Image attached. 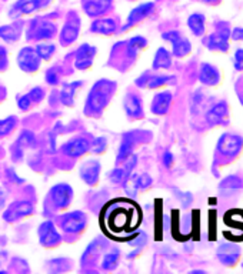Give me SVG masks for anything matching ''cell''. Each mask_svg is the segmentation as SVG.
<instances>
[{"instance_id": "obj_24", "label": "cell", "mask_w": 243, "mask_h": 274, "mask_svg": "<svg viewBox=\"0 0 243 274\" xmlns=\"http://www.w3.org/2000/svg\"><path fill=\"white\" fill-rule=\"evenodd\" d=\"M153 70H169L172 69V51L166 48H159L156 50L155 59H153Z\"/></svg>"}, {"instance_id": "obj_8", "label": "cell", "mask_w": 243, "mask_h": 274, "mask_svg": "<svg viewBox=\"0 0 243 274\" xmlns=\"http://www.w3.org/2000/svg\"><path fill=\"white\" fill-rule=\"evenodd\" d=\"M197 79L205 87H217L222 83V72L216 65L203 62L199 67Z\"/></svg>"}, {"instance_id": "obj_44", "label": "cell", "mask_w": 243, "mask_h": 274, "mask_svg": "<svg viewBox=\"0 0 243 274\" xmlns=\"http://www.w3.org/2000/svg\"><path fill=\"white\" fill-rule=\"evenodd\" d=\"M235 93H236V97H238L241 106H243V73L235 81Z\"/></svg>"}, {"instance_id": "obj_41", "label": "cell", "mask_w": 243, "mask_h": 274, "mask_svg": "<svg viewBox=\"0 0 243 274\" xmlns=\"http://www.w3.org/2000/svg\"><path fill=\"white\" fill-rule=\"evenodd\" d=\"M175 192V196L178 197V200H180V203L185 206V207H188V206H190L192 204V201H193V196H192V193H183V192H180V190H178V189H175L173 190Z\"/></svg>"}, {"instance_id": "obj_33", "label": "cell", "mask_w": 243, "mask_h": 274, "mask_svg": "<svg viewBox=\"0 0 243 274\" xmlns=\"http://www.w3.org/2000/svg\"><path fill=\"white\" fill-rule=\"evenodd\" d=\"M36 53L39 54V57L40 59H43V60H49L52 56H53V53H54V45H52V43H40V45H37L36 46Z\"/></svg>"}, {"instance_id": "obj_26", "label": "cell", "mask_w": 243, "mask_h": 274, "mask_svg": "<svg viewBox=\"0 0 243 274\" xmlns=\"http://www.w3.org/2000/svg\"><path fill=\"white\" fill-rule=\"evenodd\" d=\"M176 81L175 76L170 75H155L152 76L150 73H147V79H146L145 87L147 89H162L169 84H173Z\"/></svg>"}, {"instance_id": "obj_37", "label": "cell", "mask_w": 243, "mask_h": 274, "mask_svg": "<svg viewBox=\"0 0 243 274\" xmlns=\"http://www.w3.org/2000/svg\"><path fill=\"white\" fill-rule=\"evenodd\" d=\"M232 63H233L235 72L243 73V48H238L235 50L233 57H232Z\"/></svg>"}, {"instance_id": "obj_6", "label": "cell", "mask_w": 243, "mask_h": 274, "mask_svg": "<svg viewBox=\"0 0 243 274\" xmlns=\"http://www.w3.org/2000/svg\"><path fill=\"white\" fill-rule=\"evenodd\" d=\"M217 193L223 200H233L239 197L243 193V173H232L220 178Z\"/></svg>"}, {"instance_id": "obj_27", "label": "cell", "mask_w": 243, "mask_h": 274, "mask_svg": "<svg viewBox=\"0 0 243 274\" xmlns=\"http://www.w3.org/2000/svg\"><path fill=\"white\" fill-rule=\"evenodd\" d=\"M135 145H136V133H129V134H126L123 137L120 149H119V153H117V161L119 163L129 159L133 149H135Z\"/></svg>"}, {"instance_id": "obj_17", "label": "cell", "mask_w": 243, "mask_h": 274, "mask_svg": "<svg viewBox=\"0 0 243 274\" xmlns=\"http://www.w3.org/2000/svg\"><path fill=\"white\" fill-rule=\"evenodd\" d=\"M79 30H81V23H79V17L73 16L70 17L66 25L62 29V33H60V43L62 45H72L78 36H79Z\"/></svg>"}, {"instance_id": "obj_52", "label": "cell", "mask_w": 243, "mask_h": 274, "mask_svg": "<svg viewBox=\"0 0 243 274\" xmlns=\"http://www.w3.org/2000/svg\"><path fill=\"white\" fill-rule=\"evenodd\" d=\"M4 260H6V253H4V251H0V266L3 264Z\"/></svg>"}, {"instance_id": "obj_4", "label": "cell", "mask_w": 243, "mask_h": 274, "mask_svg": "<svg viewBox=\"0 0 243 274\" xmlns=\"http://www.w3.org/2000/svg\"><path fill=\"white\" fill-rule=\"evenodd\" d=\"M203 117L206 125L212 129L227 127L230 125V107L227 100H217L212 103L203 114Z\"/></svg>"}, {"instance_id": "obj_22", "label": "cell", "mask_w": 243, "mask_h": 274, "mask_svg": "<svg viewBox=\"0 0 243 274\" xmlns=\"http://www.w3.org/2000/svg\"><path fill=\"white\" fill-rule=\"evenodd\" d=\"M112 6V0H87L83 4V9L87 16L97 17L106 13Z\"/></svg>"}, {"instance_id": "obj_21", "label": "cell", "mask_w": 243, "mask_h": 274, "mask_svg": "<svg viewBox=\"0 0 243 274\" xmlns=\"http://www.w3.org/2000/svg\"><path fill=\"white\" fill-rule=\"evenodd\" d=\"M206 26H208L206 16L200 12L192 13L188 17V27L196 37H203L206 34Z\"/></svg>"}, {"instance_id": "obj_34", "label": "cell", "mask_w": 243, "mask_h": 274, "mask_svg": "<svg viewBox=\"0 0 243 274\" xmlns=\"http://www.w3.org/2000/svg\"><path fill=\"white\" fill-rule=\"evenodd\" d=\"M117 260H119V253L117 251H110L108 254H105L103 261H102V267L105 270H113L117 266Z\"/></svg>"}, {"instance_id": "obj_39", "label": "cell", "mask_w": 243, "mask_h": 274, "mask_svg": "<svg viewBox=\"0 0 243 274\" xmlns=\"http://www.w3.org/2000/svg\"><path fill=\"white\" fill-rule=\"evenodd\" d=\"M109 178H110V181L114 183V184L125 183V180H126L125 169H114V170H112L110 174H109Z\"/></svg>"}, {"instance_id": "obj_40", "label": "cell", "mask_w": 243, "mask_h": 274, "mask_svg": "<svg viewBox=\"0 0 243 274\" xmlns=\"http://www.w3.org/2000/svg\"><path fill=\"white\" fill-rule=\"evenodd\" d=\"M137 189L139 190H146L152 186V177L147 174V173H142V174H137Z\"/></svg>"}, {"instance_id": "obj_20", "label": "cell", "mask_w": 243, "mask_h": 274, "mask_svg": "<svg viewBox=\"0 0 243 274\" xmlns=\"http://www.w3.org/2000/svg\"><path fill=\"white\" fill-rule=\"evenodd\" d=\"M81 177L90 186L96 184L99 180V172H100V164L97 160H86L81 163Z\"/></svg>"}, {"instance_id": "obj_1", "label": "cell", "mask_w": 243, "mask_h": 274, "mask_svg": "<svg viewBox=\"0 0 243 274\" xmlns=\"http://www.w3.org/2000/svg\"><path fill=\"white\" fill-rule=\"evenodd\" d=\"M243 154V136L235 131H225L216 142L212 161V174L220 177L222 169L232 166Z\"/></svg>"}, {"instance_id": "obj_18", "label": "cell", "mask_w": 243, "mask_h": 274, "mask_svg": "<svg viewBox=\"0 0 243 274\" xmlns=\"http://www.w3.org/2000/svg\"><path fill=\"white\" fill-rule=\"evenodd\" d=\"M33 206L29 201H16L13 204L9 206V209L4 213V220L6 222H15L22 217H26L29 214H32Z\"/></svg>"}, {"instance_id": "obj_13", "label": "cell", "mask_w": 243, "mask_h": 274, "mask_svg": "<svg viewBox=\"0 0 243 274\" xmlns=\"http://www.w3.org/2000/svg\"><path fill=\"white\" fill-rule=\"evenodd\" d=\"M62 227H63V230L67 231V233L78 234V233H81V230L86 227V217H84V214L81 213V211L69 213V214L63 216Z\"/></svg>"}, {"instance_id": "obj_50", "label": "cell", "mask_w": 243, "mask_h": 274, "mask_svg": "<svg viewBox=\"0 0 243 274\" xmlns=\"http://www.w3.org/2000/svg\"><path fill=\"white\" fill-rule=\"evenodd\" d=\"M197 1H200V3H203V4H208V6H216V4H219L222 0H197Z\"/></svg>"}, {"instance_id": "obj_7", "label": "cell", "mask_w": 243, "mask_h": 274, "mask_svg": "<svg viewBox=\"0 0 243 274\" xmlns=\"http://www.w3.org/2000/svg\"><path fill=\"white\" fill-rule=\"evenodd\" d=\"M162 39L164 42H169L172 45V56L183 59L190 54L192 51V43L190 40L179 30H169L162 34Z\"/></svg>"}, {"instance_id": "obj_23", "label": "cell", "mask_w": 243, "mask_h": 274, "mask_svg": "<svg viewBox=\"0 0 243 274\" xmlns=\"http://www.w3.org/2000/svg\"><path fill=\"white\" fill-rule=\"evenodd\" d=\"M123 107L125 112L129 114L130 117H142L143 116V107H142V100L140 97L135 93H129L126 95L125 100H123Z\"/></svg>"}, {"instance_id": "obj_19", "label": "cell", "mask_w": 243, "mask_h": 274, "mask_svg": "<svg viewBox=\"0 0 243 274\" xmlns=\"http://www.w3.org/2000/svg\"><path fill=\"white\" fill-rule=\"evenodd\" d=\"M89 147H90V145L84 137H76V139H72L66 145H63L62 150H63L66 156L81 157V154H84L89 150Z\"/></svg>"}, {"instance_id": "obj_5", "label": "cell", "mask_w": 243, "mask_h": 274, "mask_svg": "<svg viewBox=\"0 0 243 274\" xmlns=\"http://www.w3.org/2000/svg\"><path fill=\"white\" fill-rule=\"evenodd\" d=\"M242 247L233 242H222L216 247L217 261L227 269L236 267L242 260Z\"/></svg>"}, {"instance_id": "obj_45", "label": "cell", "mask_w": 243, "mask_h": 274, "mask_svg": "<svg viewBox=\"0 0 243 274\" xmlns=\"http://www.w3.org/2000/svg\"><path fill=\"white\" fill-rule=\"evenodd\" d=\"M230 42L243 43V26H236L230 30Z\"/></svg>"}, {"instance_id": "obj_43", "label": "cell", "mask_w": 243, "mask_h": 274, "mask_svg": "<svg viewBox=\"0 0 243 274\" xmlns=\"http://www.w3.org/2000/svg\"><path fill=\"white\" fill-rule=\"evenodd\" d=\"M27 96L32 100V103H39V101H42L43 97H45V90H43L42 87H34V89H32V90L29 92Z\"/></svg>"}, {"instance_id": "obj_11", "label": "cell", "mask_w": 243, "mask_h": 274, "mask_svg": "<svg viewBox=\"0 0 243 274\" xmlns=\"http://www.w3.org/2000/svg\"><path fill=\"white\" fill-rule=\"evenodd\" d=\"M172 101H173V93L170 90L159 92L158 95H155L153 100H152L150 110H152V113L156 114V116H164L170 110Z\"/></svg>"}, {"instance_id": "obj_35", "label": "cell", "mask_w": 243, "mask_h": 274, "mask_svg": "<svg viewBox=\"0 0 243 274\" xmlns=\"http://www.w3.org/2000/svg\"><path fill=\"white\" fill-rule=\"evenodd\" d=\"M15 126H16V117H13V116L0 120V137L9 134L12 130L15 129Z\"/></svg>"}, {"instance_id": "obj_2", "label": "cell", "mask_w": 243, "mask_h": 274, "mask_svg": "<svg viewBox=\"0 0 243 274\" xmlns=\"http://www.w3.org/2000/svg\"><path fill=\"white\" fill-rule=\"evenodd\" d=\"M230 25L226 20H216L213 30L203 36V45L212 53L225 54L230 50Z\"/></svg>"}, {"instance_id": "obj_3", "label": "cell", "mask_w": 243, "mask_h": 274, "mask_svg": "<svg viewBox=\"0 0 243 274\" xmlns=\"http://www.w3.org/2000/svg\"><path fill=\"white\" fill-rule=\"evenodd\" d=\"M116 87V84L109 80H99L92 87L89 97H87V109H90L92 112L99 113L102 112V109L108 104L109 99L112 96V92Z\"/></svg>"}, {"instance_id": "obj_25", "label": "cell", "mask_w": 243, "mask_h": 274, "mask_svg": "<svg viewBox=\"0 0 243 274\" xmlns=\"http://www.w3.org/2000/svg\"><path fill=\"white\" fill-rule=\"evenodd\" d=\"M33 39L36 40H48L54 37L56 34V26L50 22H39L34 27H33Z\"/></svg>"}, {"instance_id": "obj_9", "label": "cell", "mask_w": 243, "mask_h": 274, "mask_svg": "<svg viewBox=\"0 0 243 274\" xmlns=\"http://www.w3.org/2000/svg\"><path fill=\"white\" fill-rule=\"evenodd\" d=\"M17 63L23 72L32 73L36 72L40 66V57L33 48L22 49L17 54Z\"/></svg>"}, {"instance_id": "obj_53", "label": "cell", "mask_w": 243, "mask_h": 274, "mask_svg": "<svg viewBox=\"0 0 243 274\" xmlns=\"http://www.w3.org/2000/svg\"><path fill=\"white\" fill-rule=\"evenodd\" d=\"M241 266H242V269H243V256H242V260H241Z\"/></svg>"}, {"instance_id": "obj_15", "label": "cell", "mask_w": 243, "mask_h": 274, "mask_svg": "<svg viewBox=\"0 0 243 274\" xmlns=\"http://www.w3.org/2000/svg\"><path fill=\"white\" fill-rule=\"evenodd\" d=\"M153 12H155V3L147 1V3L139 4L137 7H135V9L130 12L129 17H128V22H126V25L123 26V30H126L130 26H133V25H136V23L145 20L146 17L150 16Z\"/></svg>"}, {"instance_id": "obj_30", "label": "cell", "mask_w": 243, "mask_h": 274, "mask_svg": "<svg viewBox=\"0 0 243 274\" xmlns=\"http://www.w3.org/2000/svg\"><path fill=\"white\" fill-rule=\"evenodd\" d=\"M81 81H73V83H66L60 92V100L66 106H72L73 100H75V95H76V89L81 87Z\"/></svg>"}, {"instance_id": "obj_12", "label": "cell", "mask_w": 243, "mask_h": 274, "mask_svg": "<svg viewBox=\"0 0 243 274\" xmlns=\"http://www.w3.org/2000/svg\"><path fill=\"white\" fill-rule=\"evenodd\" d=\"M212 103H213L212 96H209L203 89H197V90H194L192 99H190V112L193 116L205 114V112L208 110V107Z\"/></svg>"}, {"instance_id": "obj_51", "label": "cell", "mask_w": 243, "mask_h": 274, "mask_svg": "<svg viewBox=\"0 0 243 274\" xmlns=\"http://www.w3.org/2000/svg\"><path fill=\"white\" fill-rule=\"evenodd\" d=\"M3 206H4V193H3V190L0 189V210L3 209Z\"/></svg>"}, {"instance_id": "obj_16", "label": "cell", "mask_w": 243, "mask_h": 274, "mask_svg": "<svg viewBox=\"0 0 243 274\" xmlns=\"http://www.w3.org/2000/svg\"><path fill=\"white\" fill-rule=\"evenodd\" d=\"M39 239L40 243L46 247H53L60 243V234L56 230L54 224L52 222H45L39 227Z\"/></svg>"}, {"instance_id": "obj_28", "label": "cell", "mask_w": 243, "mask_h": 274, "mask_svg": "<svg viewBox=\"0 0 243 274\" xmlns=\"http://www.w3.org/2000/svg\"><path fill=\"white\" fill-rule=\"evenodd\" d=\"M22 29H23V25L20 22L1 26L0 27V39H3L7 43H13V42H16L17 39L20 37Z\"/></svg>"}, {"instance_id": "obj_10", "label": "cell", "mask_w": 243, "mask_h": 274, "mask_svg": "<svg viewBox=\"0 0 243 274\" xmlns=\"http://www.w3.org/2000/svg\"><path fill=\"white\" fill-rule=\"evenodd\" d=\"M50 197L54 203L56 207L59 209H65L70 204L72 201V197H73V190L69 184L66 183H60V184H56L52 190H50Z\"/></svg>"}, {"instance_id": "obj_32", "label": "cell", "mask_w": 243, "mask_h": 274, "mask_svg": "<svg viewBox=\"0 0 243 274\" xmlns=\"http://www.w3.org/2000/svg\"><path fill=\"white\" fill-rule=\"evenodd\" d=\"M146 46H147V40H146L145 37H142V36L132 37L129 40V43H128V56L132 57V59H135L137 56L139 50L145 49Z\"/></svg>"}, {"instance_id": "obj_46", "label": "cell", "mask_w": 243, "mask_h": 274, "mask_svg": "<svg viewBox=\"0 0 243 274\" xmlns=\"http://www.w3.org/2000/svg\"><path fill=\"white\" fill-rule=\"evenodd\" d=\"M162 161H163V166H164L166 169H172V166L175 164V156H173V153L169 151V150L164 151V153H163Z\"/></svg>"}, {"instance_id": "obj_48", "label": "cell", "mask_w": 243, "mask_h": 274, "mask_svg": "<svg viewBox=\"0 0 243 274\" xmlns=\"http://www.w3.org/2000/svg\"><path fill=\"white\" fill-rule=\"evenodd\" d=\"M146 242H147V236H146L145 233H140V236H139L135 242H130V244H132V246H136L137 249H142L146 244Z\"/></svg>"}, {"instance_id": "obj_38", "label": "cell", "mask_w": 243, "mask_h": 274, "mask_svg": "<svg viewBox=\"0 0 243 274\" xmlns=\"http://www.w3.org/2000/svg\"><path fill=\"white\" fill-rule=\"evenodd\" d=\"M106 146H108V140L105 139V137H96L95 140H93V143L90 146V150L93 151V153H103L105 150H106Z\"/></svg>"}, {"instance_id": "obj_36", "label": "cell", "mask_w": 243, "mask_h": 274, "mask_svg": "<svg viewBox=\"0 0 243 274\" xmlns=\"http://www.w3.org/2000/svg\"><path fill=\"white\" fill-rule=\"evenodd\" d=\"M33 143H34V134H33L32 131H29V130L22 131L20 137L17 139L16 142V145L19 146V147H22V149L29 147V146H32Z\"/></svg>"}, {"instance_id": "obj_42", "label": "cell", "mask_w": 243, "mask_h": 274, "mask_svg": "<svg viewBox=\"0 0 243 274\" xmlns=\"http://www.w3.org/2000/svg\"><path fill=\"white\" fill-rule=\"evenodd\" d=\"M46 81H48L49 84H52V86H56V84H59V73H57V69L56 67H50L48 72H46Z\"/></svg>"}, {"instance_id": "obj_54", "label": "cell", "mask_w": 243, "mask_h": 274, "mask_svg": "<svg viewBox=\"0 0 243 274\" xmlns=\"http://www.w3.org/2000/svg\"><path fill=\"white\" fill-rule=\"evenodd\" d=\"M0 97H1V87H0Z\"/></svg>"}, {"instance_id": "obj_14", "label": "cell", "mask_w": 243, "mask_h": 274, "mask_svg": "<svg viewBox=\"0 0 243 274\" xmlns=\"http://www.w3.org/2000/svg\"><path fill=\"white\" fill-rule=\"evenodd\" d=\"M96 56V48L84 43L76 51V60H75V66L79 70H87L89 67L93 65V59Z\"/></svg>"}, {"instance_id": "obj_49", "label": "cell", "mask_w": 243, "mask_h": 274, "mask_svg": "<svg viewBox=\"0 0 243 274\" xmlns=\"http://www.w3.org/2000/svg\"><path fill=\"white\" fill-rule=\"evenodd\" d=\"M7 66V53L6 49L0 46V70H3Z\"/></svg>"}, {"instance_id": "obj_47", "label": "cell", "mask_w": 243, "mask_h": 274, "mask_svg": "<svg viewBox=\"0 0 243 274\" xmlns=\"http://www.w3.org/2000/svg\"><path fill=\"white\" fill-rule=\"evenodd\" d=\"M19 109L20 110H23V112H27L29 109H30V106H32V100L29 99V96L26 95V96H22L19 99Z\"/></svg>"}, {"instance_id": "obj_29", "label": "cell", "mask_w": 243, "mask_h": 274, "mask_svg": "<svg viewBox=\"0 0 243 274\" xmlns=\"http://www.w3.org/2000/svg\"><path fill=\"white\" fill-rule=\"evenodd\" d=\"M117 26L113 19H97L92 23L90 30L97 34H112L116 32Z\"/></svg>"}, {"instance_id": "obj_31", "label": "cell", "mask_w": 243, "mask_h": 274, "mask_svg": "<svg viewBox=\"0 0 243 274\" xmlns=\"http://www.w3.org/2000/svg\"><path fill=\"white\" fill-rule=\"evenodd\" d=\"M50 3H52V0H26V1L22 4V7L19 9V13H22V15H29V13L36 12V10L45 9Z\"/></svg>"}]
</instances>
